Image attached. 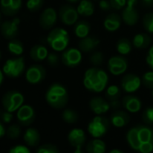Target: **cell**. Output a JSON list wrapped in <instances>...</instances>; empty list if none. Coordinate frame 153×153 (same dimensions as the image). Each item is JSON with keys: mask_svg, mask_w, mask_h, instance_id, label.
Returning a JSON list of instances; mask_svg holds the SVG:
<instances>
[{"mask_svg": "<svg viewBox=\"0 0 153 153\" xmlns=\"http://www.w3.org/2000/svg\"><path fill=\"white\" fill-rule=\"evenodd\" d=\"M122 105L125 109V111H127L128 113L135 114V113H138L141 109L142 104H141L140 99L137 96L129 94L123 97Z\"/></svg>", "mask_w": 153, "mask_h": 153, "instance_id": "cell-19", "label": "cell"}, {"mask_svg": "<svg viewBox=\"0 0 153 153\" xmlns=\"http://www.w3.org/2000/svg\"><path fill=\"white\" fill-rule=\"evenodd\" d=\"M46 76V69L40 64L31 65L25 71V79L32 85H37L42 82Z\"/></svg>", "mask_w": 153, "mask_h": 153, "instance_id": "cell-11", "label": "cell"}, {"mask_svg": "<svg viewBox=\"0 0 153 153\" xmlns=\"http://www.w3.org/2000/svg\"><path fill=\"white\" fill-rule=\"evenodd\" d=\"M132 42H131V41L127 38H121L117 41L116 42V51L120 55L125 56L128 55L129 53H131V50H132Z\"/></svg>", "mask_w": 153, "mask_h": 153, "instance_id": "cell-30", "label": "cell"}, {"mask_svg": "<svg viewBox=\"0 0 153 153\" xmlns=\"http://www.w3.org/2000/svg\"><path fill=\"white\" fill-rule=\"evenodd\" d=\"M67 1L69 3V4H76V3H79L80 0H67Z\"/></svg>", "mask_w": 153, "mask_h": 153, "instance_id": "cell-53", "label": "cell"}, {"mask_svg": "<svg viewBox=\"0 0 153 153\" xmlns=\"http://www.w3.org/2000/svg\"><path fill=\"white\" fill-rule=\"evenodd\" d=\"M79 13L76 11V7L67 4L63 5L59 10V18L60 22L68 26L74 25L79 21Z\"/></svg>", "mask_w": 153, "mask_h": 153, "instance_id": "cell-10", "label": "cell"}, {"mask_svg": "<svg viewBox=\"0 0 153 153\" xmlns=\"http://www.w3.org/2000/svg\"><path fill=\"white\" fill-rule=\"evenodd\" d=\"M151 95H152V97H153V89H151Z\"/></svg>", "mask_w": 153, "mask_h": 153, "instance_id": "cell-56", "label": "cell"}, {"mask_svg": "<svg viewBox=\"0 0 153 153\" xmlns=\"http://www.w3.org/2000/svg\"><path fill=\"white\" fill-rule=\"evenodd\" d=\"M106 144L100 138H94L86 145L87 153H105Z\"/></svg>", "mask_w": 153, "mask_h": 153, "instance_id": "cell-28", "label": "cell"}, {"mask_svg": "<svg viewBox=\"0 0 153 153\" xmlns=\"http://www.w3.org/2000/svg\"><path fill=\"white\" fill-rule=\"evenodd\" d=\"M5 134H7V130L5 128L4 123L2 121H0V139L5 136Z\"/></svg>", "mask_w": 153, "mask_h": 153, "instance_id": "cell-49", "label": "cell"}, {"mask_svg": "<svg viewBox=\"0 0 153 153\" xmlns=\"http://www.w3.org/2000/svg\"><path fill=\"white\" fill-rule=\"evenodd\" d=\"M142 85L149 89H153V70L145 72L141 78Z\"/></svg>", "mask_w": 153, "mask_h": 153, "instance_id": "cell-37", "label": "cell"}, {"mask_svg": "<svg viewBox=\"0 0 153 153\" xmlns=\"http://www.w3.org/2000/svg\"><path fill=\"white\" fill-rule=\"evenodd\" d=\"M141 84V79L134 73H127L121 79V88L127 94H132L138 91Z\"/></svg>", "mask_w": 153, "mask_h": 153, "instance_id": "cell-12", "label": "cell"}, {"mask_svg": "<svg viewBox=\"0 0 153 153\" xmlns=\"http://www.w3.org/2000/svg\"><path fill=\"white\" fill-rule=\"evenodd\" d=\"M68 140L69 144L74 147H82L86 140H87V136L86 132L79 128H74L70 130V131L68 134Z\"/></svg>", "mask_w": 153, "mask_h": 153, "instance_id": "cell-21", "label": "cell"}, {"mask_svg": "<svg viewBox=\"0 0 153 153\" xmlns=\"http://www.w3.org/2000/svg\"><path fill=\"white\" fill-rule=\"evenodd\" d=\"M59 60H61L59 57V55L55 52H51L48 54V57L46 59L47 63L51 66V67H57L58 64L59 63Z\"/></svg>", "mask_w": 153, "mask_h": 153, "instance_id": "cell-41", "label": "cell"}, {"mask_svg": "<svg viewBox=\"0 0 153 153\" xmlns=\"http://www.w3.org/2000/svg\"><path fill=\"white\" fill-rule=\"evenodd\" d=\"M82 51L79 48H68L62 51L60 59L63 65L68 68L78 67L82 61Z\"/></svg>", "mask_w": 153, "mask_h": 153, "instance_id": "cell-8", "label": "cell"}, {"mask_svg": "<svg viewBox=\"0 0 153 153\" xmlns=\"http://www.w3.org/2000/svg\"><path fill=\"white\" fill-rule=\"evenodd\" d=\"M4 74L11 79H16L25 71V60L24 57H17L7 59L2 68Z\"/></svg>", "mask_w": 153, "mask_h": 153, "instance_id": "cell-6", "label": "cell"}, {"mask_svg": "<svg viewBox=\"0 0 153 153\" xmlns=\"http://www.w3.org/2000/svg\"><path fill=\"white\" fill-rule=\"evenodd\" d=\"M121 94H122L121 89L116 85H110L107 86V88H105V97L108 101L119 99Z\"/></svg>", "mask_w": 153, "mask_h": 153, "instance_id": "cell-32", "label": "cell"}, {"mask_svg": "<svg viewBox=\"0 0 153 153\" xmlns=\"http://www.w3.org/2000/svg\"><path fill=\"white\" fill-rule=\"evenodd\" d=\"M97 1H99V0H97Z\"/></svg>", "mask_w": 153, "mask_h": 153, "instance_id": "cell-57", "label": "cell"}, {"mask_svg": "<svg viewBox=\"0 0 153 153\" xmlns=\"http://www.w3.org/2000/svg\"><path fill=\"white\" fill-rule=\"evenodd\" d=\"M20 18L14 17L11 20H7L3 22L0 25V32H1L2 36L7 40L15 39L18 34V27L20 25Z\"/></svg>", "mask_w": 153, "mask_h": 153, "instance_id": "cell-14", "label": "cell"}, {"mask_svg": "<svg viewBox=\"0 0 153 153\" xmlns=\"http://www.w3.org/2000/svg\"><path fill=\"white\" fill-rule=\"evenodd\" d=\"M90 24L86 20H79L74 25V33L79 39L88 36L90 33Z\"/></svg>", "mask_w": 153, "mask_h": 153, "instance_id": "cell-29", "label": "cell"}, {"mask_svg": "<svg viewBox=\"0 0 153 153\" xmlns=\"http://www.w3.org/2000/svg\"><path fill=\"white\" fill-rule=\"evenodd\" d=\"M146 62L149 65V67L153 70V45L149 48L147 57H146Z\"/></svg>", "mask_w": 153, "mask_h": 153, "instance_id": "cell-46", "label": "cell"}, {"mask_svg": "<svg viewBox=\"0 0 153 153\" xmlns=\"http://www.w3.org/2000/svg\"><path fill=\"white\" fill-rule=\"evenodd\" d=\"M141 119L145 124L153 125V107L149 106L145 108L141 114Z\"/></svg>", "mask_w": 153, "mask_h": 153, "instance_id": "cell-39", "label": "cell"}, {"mask_svg": "<svg viewBox=\"0 0 153 153\" xmlns=\"http://www.w3.org/2000/svg\"><path fill=\"white\" fill-rule=\"evenodd\" d=\"M128 145L140 153L153 152V127L148 124H138L129 129L126 133Z\"/></svg>", "mask_w": 153, "mask_h": 153, "instance_id": "cell-1", "label": "cell"}, {"mask_svg": "<svg viewBox=\"0 0 153 153\" xmlns=\"http://www.w3.org/2000/svg\"><path fill=\"white\" fill-rule=\"evenodd\" d=\"M62 119L65 123L68 124H73L78 122L79 120V114L75 110L71 108H66L62 112Z\"/></svg>", "mask_w": 153, "mask_h": 153, "instance_id": "cell-33", "label": "cell"}, {"mask_svg": "<svg viewBox=\"0 0 153 153\" xmlns=\"http://www.w3.org/2000/svg\"><path fill=\"white\" fill-rule=\"evenodd\" d=\"M104 60H105V56L103 52L99 51H93L89 57V61L94 67H99L100 65L103 64Z\"/></svg>", "mask_w": 153, "mask_h": 153, "instance_id": "cell-35", "label": "cell"}, {"mask_svg": "<svg viewBox=\"0 0 153 153\" xmlns=\"http://www.w3.org/2000/svg\"><path fill=\"white\" fill-rule=\"evenodd\" d=\"M1 57H2V54H1V51H0V59H1Z\"/></svg>", "mask_w": 153, "mask_h": 153, "instance_id": "cell-55", "label": "cell"}, {"mask_svg": "<svg viewBox=\"0 0 153 153\" xmlns=\"http://www.w3.org/2000/svg\"><path fill=\"white\" fill-rule=\"evenodd\" d=\"M36 153H59V150L57 146L49 143V144L41 145L37 149Z\"/></svg>", "mask_w": 153, "mask_h": 153, "instance_id": "cell-40", "label": "cell"}, {"mask_svg": "<svg viewBox=\"0 0 153 153\" xmlns=\"http://www.w3.org/2000/svg\"><path fill=\"white\" fill-rule=\"evenodd\" d=\"M74 153H85L82 150V147H76L74 150Z\"/></svg>", "mask_w": 153, "mask_h": 153, "instance_id": "cell-51", "label": "cell"}, {"mask_svg": "<svg viewBox=\"0 0 153 153\" xmlns=\"http://www.w3.org/2000/svg\"><path fill=\"white\" fill-rule=\"evenodd\" d=\"M2 15H3V13L1 12V10H0V25H1V19H2Z\"/></svg>", "mask_w": 153, "mask_h": 153, "instance_id": "cell-54", "label": "cell"}, {"mask_svg": "<svg viewBox=\"0 0 153 153\" xmlns=\"http://www.w3.org/2000/svg\"><path fill=\"white\" fill-rule=\"evenodd\" d=\"M44 5V0H28L26 2V7L30 12L40 11Z\"/></svg>", "mask_w": 153, "mask_h": 153, "instance_id": "cell-36", "label": "cell"}, {"mask_svg": "<svg viewBox=\"0 0 153 153\" xmlns=\"http://www.w3.org/2000/svg\"><path fill=\"white\" fill-rule=\"evenodd\" d=\"M109 153H124L123 151H122L121 149H113L109 151Z\"/></svg>", "mask_w": 153, "mask_h": 153, "instance_id": "cell-52", "label": "cell"}, {"mask_svg": "<svg viewBox=\"0 0 153 153\" xmlns=\"http://www.w3.org/2000/svg\"><path fill=\"white\" fill-rule=\"evenodd\" d=\"M8 153H31V151L28 149V147H26L25 145L18 144V145L13 146L9 149Z\"/></svg>", "mask_w": 153, "mask_h": 153, "instance_id": "cell-42", "label": "cell"}, {"mask_svg": "<svg viewBox=\"0 0 153 153\" xmlns=\"http://www.w3.org/2000/svg\"><path fill=\"white\" fill-rule=\"evenodd\" d=\"M49 54L48 49L42 44H35L31 48L30 57L34 61H42L47 59Z\"/></svg>", "mask_w": 153, "mask_h": 153, "instance_id": "cell-27", "label": "cell"}, {"mask_svg": "<svg viewBox=\"0 0 153 153\" xmlns=\"http://www.w3.org/2000/svg\"><path fill=\"white\" fill-rule=\"evenodd\" d=\"M131 120L130 114L127 113V111H122V110H115L114 113H113L110 116V123L112 125H114L116 128H122L126 126Z\"/></svg>", "mask_w": 153, "mask_h": 153, "instance_id": "cell-22", "label": "cell"}, {"mask_svg": "<svg viewBox=\"0 0 153 153\" xmlns=\"http://www.w3.org/2000/svg\"><path fill=\"white\" fill-rule=\"evenodd\" d=\"M110 104V107L114 110H118L119 108H121L122 105V101L120 99H116V100H113V101H109Z\"/></svg>", "mask_w": 153, "mask_h": 153, "instance_id": "cell-47", "label": "cell"}, {"mask_svg": "<svg viewBox=\"0 0 153 153\" xmlns=\"http://www.w3.org/2000/svg\"><path fill=\"white\" fill-rule=\"evenodd\" d=\"M79 15L83 17H90L95 13V6L91 0H80L76 7Z\"/></svg>", "mask_w": 153, "mask_h": 153, "instance_id": "cell-26", "label": "cell"}, {"mask_svg": "<svg viewBox=\"0 0 153 153\" xmlns=\"http://www.w3.org/2000/svg\"><path fill=\"white\" fill-rule=\"evenodd\" d=\"M98 6H99V8L105 12H108L112 9L110 0H99Z\"/></svg>", "mask_w": 153, "mask_h": 153, "instance_id": "cell-45", "label": "cell"}, {"mask_svg": "<svg viewBox=\"0 0 153 153\" xmlns=\"http://www.w3.org/2000/svg\"><path fill=\"white\" fill-rule=\"evenodd\" d=\"M13 118V113H10L6 110L3 112H0V121H2L4 123H10Z\"/></svg>", "mask_w": 153, "mask_h": 153, "instance_id": "cell-44", "label": "cell"}, {"mask_svg": "<svg viewBox=\"0 0 153 153\" xmlns=\"http://www.w3.org/2000/svg\"><path fill=\"white\" fill-rule=\"evenodd\" d=\"M21 134V127L18 124H11L7 129V135L11 140H16L19 138Z\"/></svg>", "mask_w": 153, "mask_h": 153, "instance_id": "cell-38", "label": "cell"}, {"mask_svg": "<svg viewBox=\"0 0 153 153\" xmlns=\"http://www.w3.org/2000/svg\"><path fill=\"white\" fill-rule=\"evenodd\" d=\"M89 107L96 115H103L110 110V104L107 99L101 97H95L89 101Z\"/></svg>", "mask_w": 153, "mask_h": 153, "instance_id": "cell-18", "label": "cell"}, {"mask_svg": "<svg viewBox=\"0 0 153 153\" xmlns=\"http://www.w3.org/2000/svg\"><path fill=\"white\" fill-rule=\"evenodd\" d=\"M22 0H0V10L7 16H15L22 8Z\"/></svg>", "mask_w": 153, "mask_h": 153, "instance_id": "cell-17", "label": "cell"}, {"mask_svg": "<svg viewBox=\"0 0 153 153\" xmlns=\"http://www.w3.org/2000/svg\"><path fill=\"white\" fill-rule=\"evenodd\" d=\"M46 41L54 51L62 52L68 46L69 35L68 33L63 28H53L49 32Z\"/></svg>", "mask_w": 153, "mask_h": 153, "instance_id": "cell-4", "label": "cell"}, {"mask_svg": "<svg viewBox=\"0 0 153 153\" xmlns=\"http://www.w3.org/2000/svg\"><path fill=\"white\" fill-rule=\"evenodd\" d=\"M16 118L20 125L30 126L35 120V111L30 105H23L16 111Z\"/></svg>", "mask_w": 153, "mask_h": 153, "instance_id": "cell-15", "label": "cell"}, {"mask_svg": "<svg viewBox=\"0 0 153 153\" xmlns=\"http://www.w3.org/2000/svg\"><path fill=\"white\" fill-rule=\"evenodd\" d=\"M47 104L54 109H63L68 102V93L65 86L59 83L51 84L46 91Z\"/></svg>", "mask_w": 153, "mask_h": 153, "instance_id": "cell-3", "label": "cell"}, {"mask_svg": "<svg viewBox=\"0 0 153 153\" xmlns=\"http://www.w3.org/2000/svg\"><path fill=\"white\" fill-rule=\"evenodd\" d=\"M24 140L30 147H36L41 140V135L37 129L29 127L24 133Z\"/></svg>", "mask_w": 153, "mask_h": 153, "instance_id": "cell-25", "label": "cell"}, {"mask_svg": "<svg viewBox=\"0 0 153 153\" xmlns=\"http://www.w3.org/2000/svg\"><path fill=\"white\" fill-rule=\"evenodd\" d=\"M152 39L149 33H140L134 35L132 39V45L139 50H144L150 46Z\"/></svg>", "mask_w": 153, "mask_h": 153, "instance_id": "cell-24", "label": "cell"}, {"mask_svg": "<svg viewBox=\"0 0 153 153\" xmlns=\"http://www.w3.org/2000/svg\"><path fill=\"white\" fill-rule=\"evenodd\" d=\"M137 0H127V4L122 11V20L128 26H134L140 18L139 12L135 7Z\"/></svg>", "mask_w": 153, "mask_h": 153, "instance_id": "cell-9", "label": "cell"}, {"mask_svg": "<svg viewBox=\"0 0 153 153\" xmlns=\"http://www.w3.org/2000/svg\"><path fill=\"white\" fill-rule=\"evenodd\" d=\"M141 6L146 8H150L153 7V0H140Z\"/></svg>", "mask_w": 153, "mask_h": 153, "instance_id": "cell-48", "label": "cell"}, {"mask_svg": "<svg viewBox=\"0 0 153 153\" xmlns=\"http://www.w3.org/2000/svg\"><path fill=\"white\" fill-rule=\"evenodd\" d=\"M110 120L103 115L95 116L88 125V131L93 138H101L105 136L110 128Z\"/></svg>", "mask_w": 153, "mask_h": 153, "instance_id": "cell-5", "label": "cell"}, {"mask_svg": "<svg viewBox=\"0 0 153 153\" xmlns=\"http://www.w3.org/2000/svg\"><path fill=\"white\" fill-rule=\"evenodd\" d=\"M107 68L114 76L123 75L128 68V61L123 55L113 56L108 60Z\"/></svg>", "mask_w": 153, "mask_h": 153, "instance_id": "cell-13", "label": "cell"}, {"mask_svg": "<svg viewBox=\"0 0 153 153\" xmlns=\"http://www.w3.org/2000/svg\"><path fill=\"white\" fill-rule=\"evenodd\" d=\"M100 43V40L95 35H88L85 38L80 39L78 48L82 53H92L96 51Z\"/></svg>", "mask_w": 153, "mask_h": 153, "instance_id": "cell-20", "label": "cell"}, {"mask_svg": "<svg viewBox=\"0 0 153 153\" xmlns=\"http://www.w3.org/2000/svg\"><path fill=\"white\" fill-rule=\"evenodd\" d=\"M24 95L16 90H10L2 97V105L4 109L10 113L16 112L24 105Z\"/></svg>", "mask_w": 153, "mask_h": 153, "instance_id": "cell-7", "label": "cell"}, {"mask_svg": "<svg viewBox=\"0 0 153 153\" xmlns=\"http://www.w3.org/2000/svg\"><path fill=\"white\" fill-rule=\"evenodd\" d=\"M122 17L116 14V13H111L109 14L104 20V27L106 31L110 33L116 32L120 27L122 24Z\"/></svg>", "mask_w": 153, "mask_h": 153, "instance_id": "cell-23", "label": "cell"}, {"mask_svg": "<svg viewBox=\"0 0 153 153\" xmlns=\"http://www.w3.org/2000/svg\"><path fill=\"white\" fill-rule=\"evenodd\" d=\"M142 26L148 33L153 34V12H149L144 15L142 18Z\"/></svg>", "mask_w": 153, "mask_h": 153, "instance_id": "cell-34", "label": "cell"}, {"mask_svg": "<svg viewBox=\"0 0 153 153\" xmlns=\"http://www.w3.org/2000/svg\"><path fill=\"white\" fill-rule=\"evenodd\" d=\"M7 49L10 53H12L16 56H21L25 51V47H24L23 42L16 39H12L9 41Z\"/></svg>", "mask_w": 153, "mask_h": 153, "instance_id": "cell-31", "label": "cell"}, {"mask_svg": "<svg viewBox=\"0 0 153 153\" xmlns=\"http://www.w3.org/2000/svg\"><path fill=\"white\" fill-rule=\"evenodd\" d=\"M112 9L114 10H122L125 7L127 0H110Z\"/></svg>", "mask_w": 153, "mask_h": 153, "instance_id": "cell-43", "label": "cell"}, {"mask_svg": "<svg viewBox=\"0 0 153 153\" xmlns=\"http://www.w3.org/2000/svg\"><path fill=\"white\" fill-rule=\"evenodd\" d=\"M58 17H59V15L54 8L52 7L45 8L42 12L40 18H39L40 26L43 30H51L56 25Z\"/></svg>", "mask_w": 153, "mask_h": 153, "instance_id": "cell-16", "label": "cell"}, {"mask_svg": "<svg viewBox=\"0 0 153 153\" xmlns=\"http://www.w3.org/2000/svg\"><path fill=\"white\" fill-rule=\"evenodd\" d=\"M3 81H4V72L3 70L0 69V86L2 85Z\"/></svg>", "mask_w": 153, "mask_h": 153, "instance_id": "cell-50", "label": "cell"}, {"mask_svg": "<svg viewBox=\"0 0 153 153\" xmlns=\"http://www.w3.org/2000/svg\"><path fill=\"white\" fill-rule=\"evenodd\" d=\"M109 76L106 71L98 68L92 67L85 71L83 85L85 88L93 93H101L108 86Z\"/></svg>", "mask_w": 153, "mask_h": 153, "instance_id": "cell-2", "label": "cell"}]
</instances>
